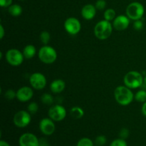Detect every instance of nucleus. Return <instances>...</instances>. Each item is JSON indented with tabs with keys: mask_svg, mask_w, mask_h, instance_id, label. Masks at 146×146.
Returning a JSON list of instances; mask_svg holds the SVG:
<instances>
[{
	"mask_svg": "<svg viewBox=\"0 0 146 146\" xmlns=\"http://www.w3.org/2000/svg\"><path fill=\"white\" fill-rule=\"evenodd\" d=\"M4 96L8 100H14L17 98V91L13 89H8L4 94Z\"/></svg>",
	"mask_w": 146,
	"mask_h": 146,
	"instance_id": "nucleus-28",
	"label": "nucleus"
},
{
	"mask_svg": "<svg viewBox=\"0 0 146 146\" xmlns=\"http://www.w3.org/2000/svg\"><path fill=\"white\" fill-rule=\"evenodd\" d=\"M130 19L128 18V16L121 15L117 16L115 18V19L113 21V27L115 29L118 31H123L128 29V27L130 25Z\"/></svg>",
	"mask_w": 146,
	"mask_h": 146,
	"instance_id": "nucleus-14",
	"label": "nucleus"
},
{
	"mask_svg": "<svg viewBox=\"0 0 146 146\" xmlns=\"http://www.w3.org/2000/svg\"><path fill=\"white\" fill-rule=\"evenodd\" d=\"M66 88L65 81L62 79H55L50 84V90L53 94H60L63 92Z\"/></svg>",
	"mask_w": 146,
	"mask_h": 146,
	"instance_id": "nucleus-16",
	"label": "nucleus"
},
{
	"mask_svg": "<svg viewBox=\"0 0 146 146\" xmlns=\"http://www.w3.org/2000/svg\"><path fill=\"white\" fill-rule=\"evenodd\" d=\"M22 52L24 56V58L27 59H31L35 56L36 54V48L32 44H28L24 47Z\"/></svg>",
	"mask_w": 146,
	"mask_h": 146,
	"instance_id": "nucleus-17",
	"label": "nucleus"
},
{
	"mask_svg": "<svg viewBox=\"0 0 146 146\" xmlns=\"http://www.w3.org/2000/svg\"><path fill=\"white\" fill-rule=\"evenodd\" d=\"M64 27L66 31L71 35H76L81 29V22L75 17H69L66 19L64 21Z\"/></svg>",
	"mask_w": 146,
	"mask_h": 146,
	"instance_id": "nucleus-9",
	"label": "nucleus"
},
{
	"mask_svg": "<svg viewBox=\"0 0 146 146\" xmlns=\"http://www.w3.org/2000/svg\"><path fill=\"white\" fill-rule=\"evenodd\" d=\"M145 13V8L141 3L134 1L128 4L126 8V15L131 20L141 19Z\"/></svg>",
	"mask_w": 146,
	"mask_h": 146,
	"instance_id": "nucleus-5",
	"label": "nucleus"
},
{
	"mask_svg": "<svg viewBox=\"0 0 146 146\" xmlns=\"http://www.w3.org/2000/svg\"><path fill=\"white\" fill-rule=\"evenodd\" d=\"M6 60L9 65L12 66H19L24 62V56L23 52L17 48H10L5 55Z\"/></svg>",
	"mask_w": 146,
	"mask_h": 146,
	"instance_id": "nucleus-6",
	"label": "nucleus"
},
{
	"mask_svg": "<svg viewBox=\"0 0 146 146\" xmlns=\"http://www.w3.org/2000/svg\"><path fill=\"white\" fill-rule=\"evenodd\" d=\"M38 146H50V144L46 138H41L39 139V145Z\"/></svg>",
	"mask_w": 146,
	"mask_h": 146,
	"instance_id": "nucleus-33",
	"label": "nucleus"
},
{
	"mask_svg": "<svg viewBox=\"0 0 146 146\" xmlns=\"http://www.w3.org/2000/svg\"><path fill=\"white\" fill-rule=\"evenodd\" d=\"M41 101L45 105H51L54 103V99L51 94L46 93L41 96Z\"/></svg>",
	"mask_w": 146,
	"mask_h": 146,
	"instance_id": "nucleus-23",
	"label": "nucleus"
},
{
	"mask_svg": "<svg viewBox=\"0 0 146 146\" xmlns=\"http://www.w3.org/2000/svg\"><path fill=\"white\" fill-rule=\"evenodd\" d=\"M129 135L130 131L129 130L126 128H123L119 132V138H122V139L126 140L127 138L129 137Z\"/></svg>",
	"mask_w": 146,
	"mask_h": 146,
	"instance_id": "nucleus-29",
	"label": "nucleus"
},
{
	"mask_svg": "<svg viewBox=\"0 0 146 146\" xmlns=\"http://www.w3.org/2000/svg\"><path fill=\"white\" fill-rule=\"evenodd\" d=\"M143 84L146 86V76L145 77H144V83H143Z\"/></svg>",
	"mask_w": 146,
	"mask_h": 146,
	"instance_id": "nucleus-37",
	"label": "nucleus"
},
{
	"mask_svg": "<svg viewBox=\"0 0 146 146\" xmlns=\"http://www.w3.org/2000/svg\"><path fill=\"white\" fill-rule=\"evenodd\" d=\"M104 17L105 20H107L108 21H113L115 19V17H116V13H115V11L113 9H107L104 11Z\"/></svg>",
	"mask_w": 146,
	"mask_h": 146,
	"instance_id": "nucleus-20",
	"label": "nucleus"
},
{
	"mask_svg": "<svg viewBox=\"0 0 146 146\" xmlns=\"http://www.w3.org/2000/svg\"><path fill=\"white\" fill-rule=\"evenodd\" d=\"M29 83L31 87L35 90H42L47 84L46 78L40 72H35L29 77Z\"/></svg>",
	"mask_w": 146,
	"mask_h": 146,
	"instance_id": "nucleus-10",
	"label": "nucleus"
},
{
	"mask_svg": "<svg viewBox=\"0 0 146 146\" xmlns=\"http://www.w3.org/2000/svg\"><path fill=\"white\" fill-rule=\"evenodd\" d=\"M113 27L112 23L107 20H101L98 21L94 27V34L95 36L99 40H106L111 36L112 34Z\"/></svg>",
	"mask_w": 146,
	"mask_h": 146,
	"instance_id": "nucleus-2",
	"label": "nucleus"
},
{
	"mask_svg": "<svg viewBox=\"0 0 146 146\" xmlns=\"http://www.w3.org/2000/svg\"><path fill=\"white\" fill-rule=\"evenodd\" d=\"M95 7L97 9V10H100V11L104 10L106 7V1L105 0H98L96 2Z\"/></svg>",
	"mask_w": 146,
	"mask_h": 146,
	"instance_id": "nucleus-31",
	"label": "nucleus"
},
{
	"mask_svg": "<svg viewBox=\"0 0 146 146\" xmlns=\"http://www.w3.org/2000/svg\"><path fill=\"white\" fill-rule=\"evenodd\" d=\"M13 0H0V6L3 8L9 7L12 4Z\"/></svg>",
	"mask_w": 146,
	"mask_h": 146,
	"instance_id": "nucleus-32",
	"label": "nucleus"
},
{
	"mask_svg": "<svg viewBox=\"0 0 146 146\" xmlns=\"http://www.w3.org/2000/svg\"><path fill=\"white\" fill-rule=\"evenodd\" d=\"M8 11L11 16L14 17H19L22 14L23 9L21 6H20L19 4H11V6L8 7Z\"/></svg>",
	"mask_w": 146,
	"mask_h": 146,
	"instance_id": "nucleus-18",
	"label": "nucleus"
},
{
	"mask_svg": "<svg viewBox=\"0 0 146 146\" xmlns=\"http://www.w3.org/2000/svg\"><path fill=\"white\" fill-rule=\"evenodd\" d=\"M94 146H99V145H96V144H95V145H94Z\"/></svg>",
	"mask_w": 146,
	"mask_h": 146,
	"instance_id": "nucleus-38",
	"label": "nucleus"
},
{
	"mask_svg": "<svg viewBox=\"0 0 146 146\" xmlns=\"http://www.w3.org/2000/svg\"><path fill=\"white\" fill-rule=\"evenodd\" d=\"M21 1H24V0H21Z\"/></svg>",
	"mask_w": 146,
	"mask_h": 146,
	"instance_id": "nucleus-39",
	"label": "nucleus"
},
{
	"mask_svg": "<svg viewBox=\"0 0 146 146\" xmlns=\"http://www.w3.org/2000/svg\"><path fill=\"white\" fill-rule=\"evenodd\" d=\"M133 27L134 29L137 30V31H140V30H142L143 29L144 24L141 19L135 20V21H134Z\"/></svg>",
	"mask_w": 146,
	"mask_h": 146,
	"instance_id": "nucleus-30",
	"label": "nucleus"
},
{
	"mask_svg": "<svg viewBox=\"0 0 146 146\" xmlns=\"http://www.w3.org/2000/svg\"><path fill=\"white\" fill-rule=\"evenodd\" d=\"M123 83L125 86L131 89H135L142 86L144 83V78L138 71H131L124 76Z\"/></svg>",
	"mask_w": 146,
	"mask_h": 146,
	"instance_id": "nucleus-3",
	"label": "nucleus"
},
{
	"mask_svg": "<svg viewBox=\"0 0 146 146\" xmlns=\"http://www.w3.org/2000/svg\"><path fill=\"white\" fill-rule=\"evenodd\" d=\"M0 146H10L9 143L8 142H7L6 141H4V140H1L0 141Z\"/></svg>",
	"mask_w": 146,
	"mask_h": 146,
	"instance_id": "nucleus-36",
	"label": "nucleus"
},
{
	"mask_svg": "<svg viewBox=\"0 0 146 146\" xmlns=\"http://www.w3.org/2000/svg\"><path fill=\"white\" fill-rule=\"evenodd\" d=\"M40 41L44 45H47L51 40V34L48 31H43L39 36Z\"/></svg>",
	"mask_w": 146,
	"mask_h": 146,
	"instance_id": "nucleus-22",
	"label": "nucleus"
},
{
	"mask_svg": "<svg viewBox=\"0 0 146 146\" xmlns=\"http://www.w3.org/2000/svg\"><path fill=\"white\" fill-rule=\"evenodd\" d=\"M70 115L74 119H81L84 117V111L81 107L74 106L70 110Z\"/></svg>",
	"mask_w": 146,
	"mask_h": 146,
	"instance_id": "nucleus-19",
	"label": "nucleus"
},
{
	"mask_svg": "<svg viewBox=\"0 0 146 146\" xmlns=\"http://www.w3.org/2000/svg\"><path fill=\"white\" fill-rule=\"evenodd\" d=\"M34 88L29 86H23L17 91V98L20 102L26 103L29 101L34 96Z\"/></svg>",
	"mask_w": 146,
	"mask_h": 146,
	"instance_id": "nucleus-13",
	"label": "nucleus"
},
{
	"mask_svg": "<svg viewBox=\"0 0 146 146\" xmlns=\"http://www.w3.org/2000/svg\"><path fill=\"white\" fill-rule=\"evenodd\" d=\"M141 112H142L143 115L146 117V101L143 104L142 108H141Z\"/></svg>",
	"mask_w": 146,
	"mask_h": 146,
	"instance_id": "nucleus-35",
	"label": "nucleus"
},
{
	"mask_svg": "<svg viewBox=\"0 0 146 146\" xmlns=\"http://www.w3.org/2000/svg\"><path fill=\"white\" fill-rule=\"evenodd\" d=\"M114 97L118 104L123 106H126L133 102L134 94L128 87L125 86H119L114 91Z\"/></svg>",
	"mask_w": 146,
	"mask_h": 146,
	"instance_id": "nucleus-1",
	"label": "nucleus"
},
{
	"mask_svg": "<svg viewBox=\"0 0 146 146\" xmlns=\"http://www.w3.org/2000/svg\"><path fill=\"white\" fill-rule=\"evenodd\" d=\"M27 111L31 114H36L38 111V105L36 102H31L27 106Z\"/></svg>",
	"mask_w": 146,
	"mask_h": 146,
	"instance_id": "nucleus-25",
	"label": "nucleus"
},
{
	"mask_svg": "<svg viewBox=\"0 0 146 146\" xmlns=\"http://www.w3.org/2000/svg\"><path fill=\"white\" fill-rule=\"evenodd\" d=\"M107 143V138L104 135H98L96 138H95V141L94 143L96 145H98L99 146H104Z\"/></svg>",
	"mask_w": 146,
	"mask_h": 146,
	"instance_id": "nucleus-26",
	"label": "nucleus"
},
{
	"mask_svg": "<svg viewBox=\"0 0 146 146\" xmlns=\"http://www.w3.org/2000/svg\"><path fill=\"white\" fill-rule=\"evenodd\" d=\"M109 146H128V143L125 140L119 138L113 141Z\"/></svg>",
	"mask_w": 146,
	"mask_h": 146,
	"instance_id": "nucleus-27",
	"label": "nucleus"
},
{
	"mask_svg": "<svg viewBox=\"0 0 146 146\" xmlns=\"http://www.w3.org/2000/svg\"><path fill=\"white\" fill-rule=\"evenodd\" d=\"M4 35H5V31H4V27H3L2 24H0V38L2 39L4 38Z\"/></svg>",
	"mask_w": 146,
	"mask_h": 146,
	"instance_id": "nucleus-34",
	"label": "nucleus"
},
{
	"mask_svg": "<svg viewBox=\"0 0 146 146\" xmlns=\"http://www.w3.org/2000/svg\"><path fill=\"white\" fill-rule=\"evenodd\" d=\"M38 57L44 64H51L56 61L57 52L51 46L44 45L38 50Z\"/></svg>",
	"mask_w": 146,
	"mask_h": 146,
	"instance_id": "nucleus-4",
	"label": "nucleus"
},
{
	"mask_svg": "<svg viewBox=\"0 0 146 146\" xmlns=\"http://www.w3.org/2000/svg\"><path fill=\"white\" fill-rule=\"evenodd\" d=\"M19 146H38L39 139L34 133H25L19 138Z\"/></svg>",
	"mask_w": 146,
	"mask_h": 146,
	"instance_id": "nucleus-12",
	"label": "nucleus"
},
{
	"mask_svg": "<svg viewBox=\"0 0 146 146\" xmlns=\"http://www.w3.org/2000/svg\"><path fill=\"white\" fill-rule=\"evenodd\" d=\"M48 117L54 122H60L65 119L66 116V110L63 106L56 104L52 106L48 112Z\"/></svg>",
	"mask_w": 146,
	"mask_h": 146,
	"instance_id": "nucleus-8",
	"label": "nucleus"
},
{
	"mask_svg": "<svg viewBox=\"0 0 146 146\" xmlns=\"http://www.w3.org/2000/svg\"><path fill=\"white\" fill-rule=\"evenodd\" d=\"M39 130L44 135L49 136L54 134L56 130V125L54 121L48 117V118H44L40 121Z\"/></svg>",
	"mask_w": 146,
	"mask_h": 146,
	"instance_id": "nucleus-11",
	"label": "nucleus"
},
{
	"mask_svg": "<svg viewBox=\"0 0 146 146\" xmlns=\"http://www.w3.org/2000/svg\"><path fill=\"white\" fill-rule=\"evenodd\" d=\"M134 99L139 103H145L146 101V91L145 90H139L134 95Z\"/></svg>",
	"mask_w": 146,
	"mask_h": 146,
	"instance_id": "nucleus-21",
	"label": "nucleus"
},
{
	"mask_svg": "<svg viewBox=\"0 0 146 146\" xmlns=\"http://www.w3.org/2000/svg\"><path fill=\"white\" fill-rule=\"evenodd\" d=\"M97 9L95 5L88 4L84 6L81 9V16L86 20H91L96 17Z\"/></svg>",
	"mask_w": 146,
	"mask_h": 146,
	"instance_id": "nucleus-15",
	"label": "nucleus"
},
{
	"mask_svg": "<svg viewBox=\"0 0 146 146\" xmlns=\"http://www.w3.org/2000/svg\"><path fill=\"white\" fill-rule=\"evenodd\" d=\"M31 114L28 111L21 110L17 112L13 118V122L17 128H26L30 124L31 121Z\"/></svg>",
	"mask_w": 146,
	"mask_h": 146,
	"instance_id": "nucleus-7",
	"label": "nucleus"
},
{
	"mask_svg": "<svg viewBox=\"0 0 146 146\" xmlns=\"http://www.w3.org/2000/svg\"><path fill=\"white\" fill-rule=\"evenodd\" d=\"M95 143L89 138H82L78 141L76 146H94Z\"/></svg>",
	"mask_w": 146,
	"mask_h": 146,
	"instance_id": "nucleus-24",
	"label": "nucleus"
}]
</instances>
